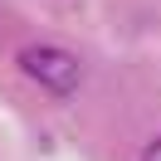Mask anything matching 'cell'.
<instances>
[{
	"instance_id": "6da1fadb",
	"label": "cell",
	"mask_w": 161,
	"mask_h": 161,
	"mask_svg": "<svg viewBox=\"0 0 161 161\" xmlns=\"http://www.w3.org/2000/svg\"><path fill=\"white\" fill-rule=\"evenodd\" d=\"M15 64H20L44 93H54V98H69L83 83V64L73 59L64 44H25V49L15 54Z\"/></svg>"
},
{
	"instance_id": "7a4b0ae2",
	"label": "cell",
	"mask_w": 161,
	"mask_h": 161,
	"mask_svg": "<svg viewBox=\"0 0 161 161\" xmlns=\"http://www.w3.org/2000/svg\"><path fill=\"white\" fill-rule=\"evenodd\" d=\"M142 161H161V137H156V142H151V147H147V151H142Z\"/></svg>"
}]
</instances>
